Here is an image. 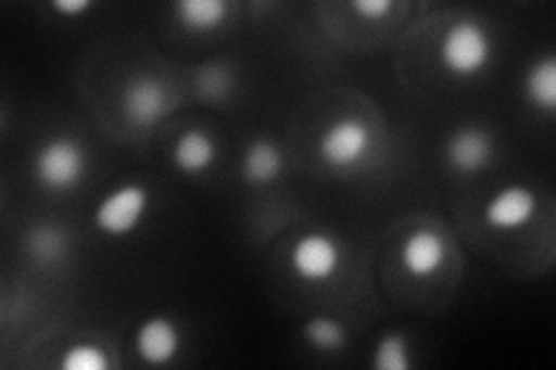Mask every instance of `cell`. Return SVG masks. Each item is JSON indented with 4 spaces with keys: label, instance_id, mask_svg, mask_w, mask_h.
I'll return each mask as SVG.
<instances>
[{
    "label": "cell",
    "instance_id": "cell-11",
    "mask_svg": "<svg viewBox=\"0 0 556 370\" xmlns=\"http://www.w3.org/2000/svg\"><path fill=\"white\" fill-rule=\"evenodd\" d=\"M216 139L202 128H190L172 146V163L186 176H202L216 165Z\"/></svg>",
    "mask_w": 556,
    "mask_h": 370
},
{
    "label": "cell",
    "instance_id": "cell-7",
    "mask_svg": "<svg viewBox=\"0 0 556 370\" xmlns=\"http://www.w3.org/2000/svg\"><path fill=\"white\" fill-rule=\"evenodd\" d=\"M538 210L535 192L521 183H513L498 190L484 206V222L494 232H517L525 229Z\"/></svg>",
    "mask_w": 556,
    "mask_h": 370
},
{
    "label": "cell",
    "instance_id": "cell-14",
    "mask_svg": "<svg viewBox=\"0 0 556 370\" xmlns=\"http://www.w3.org/2000/svg\"><path fill=\"white\" fill-rule=\"evenodd\" d=\"M177 20L193 33H208L228 22L232 5L228 0H179Z\"/></svg>",
    "mask_w": 556,
    "mask_h": 370
},
{
    "label": "cell",
    "instance_id": "cell-18",
    "mask_svg": "<svg viewBox=\"0 0 556 370\" xmlns=\"http://www.w3.org/2000/svg\"><path fill=\"white\" fill-rule=\"evenodd\" d=\"M112 366L108 349L91 341H79L65 347L61 357L63 370H108Z\"/></svg>",
    "mask_w": 556,
    "mask_h": 370
},
{
    "label": "cell",
    "instance_id": "cell-21",
    "mask_svg": "<svg viewBox=\"0 0 556 370\" xmlns=\"http://www.w3.org/2000/svg\"><path fill=\"white\" fill-rule=\"evenodd\" d=\"M51 10L63 14V16H75L77 20L79 14L91 10V3L89 0H54V3H51Z\"/></svg>",
    "mask_w": 556,
    "mask_h": 370
},
{
    "label": "cell",
    "instance_id": "cell-3",
    "mask_svg": "<svg viewBox=\"0 0 556 370\" xmlns=\"http://www.w3.org/2000/svg\"><path fill=\"white\" fill-rule=\"evenodd\" d=\"M371 146L374 135L369 123L357 116H343L325 128L318 142V153L327 167L353 169L367 161Z\"/></svg>",
    "mask_w": 556,
    "mask_h": 370
},
{
    "label": "cell",
    "instance_id": "cell-5",
    "mask_svg": "<svg viewBox=\"0 0 556 370\" xmlns=\"http://www.w3.org/2000/svg\"><path fill=\"white\" fill-rule=\"evenodd\" d=\"M343 264L341 243L325 232H308L294 241L290 251V269L302 283L323 285L329 283Z\"/></svg>",
    "mask_w": 556,
    "mask_h": 370
},
{
    "label": "cell",
    "instance_id": "cell-19",
    "mask_svg": "<svg viewBox=\"0 0 556 370\" xmlns=\"http://www.w3.org/2000/svg\"><path fill=\"white\" fill-rule=\"evenodd\" d=\"M198 88H200L204 98H212V100L225 98V95H228V91H230L228 69L220 67V65L204 67L202 73H200V77H198Z\"/></svg>",
    "mask_w": 556,
    "mask_h": 370
},
{
    "label": "cell",
    "instance_id": "cell-4",
    "mask_svg": "<svg viewBox=\"0 0 556 370\" xmlns=\"http://www.w3.org/2000/svg\"><path fill=\"white\" fill-rule=\"evenodd\" d=\"M151 195L142 183H124L108 192L96 208L93 222L102 234L128 237L149 214Z\"/></svg>",
    "mask_w": 556,
    "mask_h": 370
},
{
    "label": "cell",
    "instance_id": "cell-17",
    "mask_svg": "<svg viewBox=\"0 0 556 370\" xmlns=\"http://www.w3.org/2000/svg\"><path fill=\"white\" fill-rule=\"evenodd\" d=\"M374 368L376 370H410L413 357H410L408 339L396 331L386 333L374 349Z\"/></svg>",
    "mask_w": 556,
    "mask_h": 370
},
{
    "label": "cell",
    "instance_id": "cell-20",
    "mask_svg": "<svg viewBox=\"0 0 556 370\" xmlns=\"http://www.w3.org/2000/svg\"><path fill=\"white\" fill-rule=\"evenodd\" d=\"M359 16H364V20H371V22H380L382 16L390 14L394 10V3H390V0H355V3L351 5Z\"/></svg>",
    "mask_w": 556,
    "mask_h": 370
},
{
    "label": "cell",
    "instance_id": "cell-8",
    "mask_svg": "<svg viewBox=\"0 0 556 370\" xmlns=\"http://www.w3.org/2000/svg\"><path fill=\"white\" fill-rule=\"evenodd\" d=\"M445 157L459 174H480L494 161V139L482 126H462L447 137Z\"/></svg>",
    "mask_w": 556,
    "mask_h": 370
},
{
    "label": "cell",
    "instance_id": "cell-15",
    "mask_svg": "<svg viewBox=\"0 0 556 370\" xmlns=\"http://www.w3.org/2000/svg\"><path fill=\"white\" fill-rule=\"evenodd\" d=\"M30 257L40 264H59L67 255V237L61 227L35 225L26 239Z\"/></svg>",
    "mask_w": 556,
    "mask_h": 370
},
{
    "label": "cell",
    "instance_id": "cell-16",
    "mask_svg": "<svg viewBox=\"0 0 556 370\" xmlns=\"http://www.w3.org/2000/svg\"><path fill=\"white\" fill-rule=\"evenodd\" d=\"M304 341L320 352H339L345 341L348 333L345 327L334 320V317H311V320L304 324Z\"/></svg>",
    "mask_w": 556,
    "mask_h": 370
},
{
    "label": "cell",
    "instance_id": "cell-1",
    "mask_svg": "<svg viewBox=\"0 0 556 370\" xmlns=\"http://www.w3.org/2000/svg\"><path fill=\"white\" fill-rule=\"evenodd\" d=\"M441 65L455 77H476L490 67L494 59L492 33L476 20L450 24L439 44Z\"/></svg>",
    "mask_w": 556,
    "mask_h": 370
},
{
    "label": "cell",
    "instance_id": "cell-2",
    "mask_svg": "<svg viewBox=\"0 0 556 370\" xmlns=\"http://www.w3.org/2000/svg\"><path fill=\"white\" fill-rule=\"evenodd\" d=\"M89 155L73 137H51L33 157L35 179L49 192H73L84 183Z\"/></svg>",
    "mask_w": 556,
    "mask_h": 370
},
{
    "label": "cell",
    "instance_id": "cell-9",
    "mask_svg": "<svg viewBox=\"0 0 556 370\" xmlns=\"http://www.w3.org/2000/svg\"><path fill=\"white\" fill-rule=\"evenodd\" d=\"M447 257V248L443 237L437 229L429 227H417L404 239L402 251H399V259H402V267L408 276L425 280L437 276Z\"/></svg>",
    "mask_w": 556,
    "mask_h": 370
},
{
    "label": "cell",
    "instance_id": "cell-10",
    "mask_svg": "<svg viewBox=\"0 0 556 370\" xmlns=\"http://www.w3.org/2000/svg\"><path fill=\"white\" fill-rule=\"evenodd\" d=\"M181 349V331L169 317H149L135 333V352L147 366H167Z\"/></svg>",
    "mask_w": 556,
    "mask_h": 370
},
{
    "label": "cell",
    "instance_id": "cell-6",
    "mask_svg": "<svg viewBox=\"0 0 556 370\" xmlns=\"http://www.w3.org/2000/svg\"><path fill=\"white\" fill-rule=\"evenodd\" d=\"M121 112L135 128H153L169 114V93L161 79L137 77L121 95Z\"/></svg>",
    "mask_w": 556,
    "mask_h": 370
},
{
    "label": "cell",
    "instance_id": "cell-13",
    "mask_svg": "<svg viewBox=\"0 0 556 370\" xmlns=\"http://www.w3.org/2000/svg\"><path fill=\"white\" fill-rule=\"evenodd\" d=\"M525 95L531 107L545 114H554L556 110V61L554 56H543L525 75Z\"/></svg>",
    "mask_w": 556,
    "mask_h": 370
},
{
    "label": "cell",
    "instance_id": "cell-12",
    "mask_svg": "<svg viewBox=\"0 0 556 370\" xmlns=\"http://www.w3.org/2000/svg\"><path fill=\"white\" fill-rule=\"evenodd\" d=\"M283 167H286V157L281 146L267 137L253 139L241 157V176L251 186L274 183L278 176L283 174Z\"/></svg>",
    "mask_w": 556,
    "mask_h": 370
}]
</instances>
